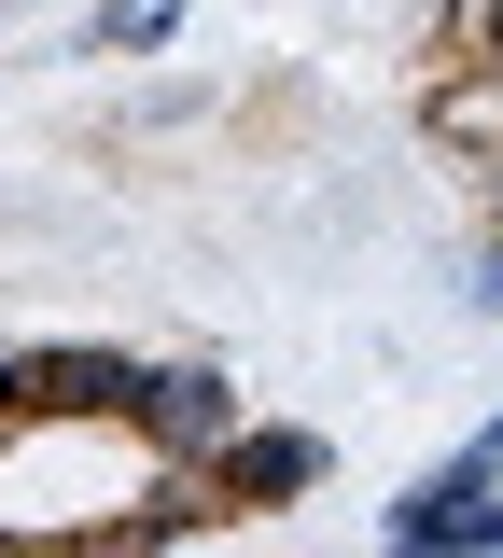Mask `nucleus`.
<instances>
[{"label": "nucleus", "mask_w": 503, "mask_h": 558, "mask_svg": "<svg viewBox=\"0 0 503 558\" xmlns=\"http://www.w3.org/2000/svg\"><path fill=\"white\" fill-rule=\"evenodd\" d=\"M14 418H43V391H28V349H0V433Z\"/></svg>", "instance_id": "nucleus-7"}, {"label": "nucleus", "mask_w": 503, "mask_h": 558, "mask_svg": "<svg viewBox=\"0 0 503 558\" xmlns=\"http://www.w3.org/2000/svg\"><path fill=\"white\" fill-rule=\"evenodd\" d=\"M420 126L447 140L462 168H503V57H490V70H447V84L420 98Z\"/></svg>", "instance_id": "nucleus-5"}, {"label": "nucleus", "mask_w": 503, "mask_h": 558, "mask_svg": "<svg viewBox=\"0 0 503 558\" xmlns=\"http://www.w3.org/2000/svg\"><path fill=\"white\" fill-rule=\"evenodd\" d=\"M490 223H503V168H490Z\"/></svg>", "instance_id": "nucleus-10"}, {"label": "nucleus", "mask_w": 503, "mask_h": 558, "mask_svg": "<svg viewBox=\"0 0 503 558\" xmlns=\"http://www.w3.org/2000/svg\"><path fill=\"white\" fill-rule=\"evenodd\" d=\"M0 558H98V545H14V531H0Z\"/></svg>", "instance_id": "nucleus-8"}, {"label": "nucleus", "mask_w": 503, "mask_h": 558, "mask_svg": "<svg viewBox=\"0 0 503 558\" xmlns=\"http://www.w3.org/2000/svg\"><path fill=\"white\" fill-rule=\"evenodd\" d=\"M28 391H43V418H127L141 363L127 349H28Z\"/></svg>", "instance_id": "nucleus-4"}, {"label": "nucleus", "mask_w": 503, "mask_h": 558, "mask_svg": "<svg viewBox=\"0 0 503 558\" xmlns=\"http://www.w3.org/2000/svg\"><path fill=\"white\" fill-rule=\"evenodd\" d=\"M490 57H503V0H490Z\"/></svg>", "instance_id": "nucleus-9"}, {"label": "nucleus", "mask_w": 503, "mask_h": 558, "mask_svg": "<svg viewBox=\"0 0 503 558\" xmlns=\"http://www.w3.org/2000/svg\"><path fill=\"white\" fill-rule=\"evenodd\" d=\"M238 391H224L211 363H141V405H127V433H141L154 461H182V475H211L224 447H238Z\"/></svg>", "instance_id": "nucleus-2"}, {"label": "nucleus", "mask_w": 503, "mask_h": 558, "mask_svg": "<svg viewBox=\"0 0 503 558\" xmlns=\"http://www.w3.org/2000/svg\"><path fill=\"white\" fill-rule=\"evenodd\" d=\"M168 28H182V0H112V14H98L84 43H98V57H154Z\"/></svg>", "instance_id": "nucleus-6"}, {"label": "nucleus", "mask_w": 503, "mask_h": 558, "mask_svg": "<svg viewBox=\"0 0 503 558\" xmlns=\"http://www.w3.org/2000/svg\"><path fill=\"white\" fill-rule=\"evenodd\" d=\"M378 545H392V558H503V447L476 433L462 461H433V475L392 502Z\"/></svg>", "instance_id": "nucleus-1"}, {"label": "nucleus", "mask_w": 503, "mask_h": 558, "mask_svg": "<svg viewBox=\"0 0 503 558\" xmlns=\"http://www.w3.org/2000/svg\"><path fill=\"white\" fill-rule=\"evenodd\" d=\"M490 447H503V418H490Z\"/></svg>", "instance_id": "nucleus-11"}, {"label": "nucleus", "mask_w": 503, "mask_h": 558, "mask_svg": "<svg viewBox=\"0 0 503 558\" xmlns=\"http://www.w3.org/2000/svg\"><path fill=\"white\" fill-rule=\"evenodd\" d=\"M322 475H336V447H322V433H294V418H238V447L211 461L224 517H252V502H308Z\"/></svg>", "instance_id": "nucleus-3"}]
</instances>
